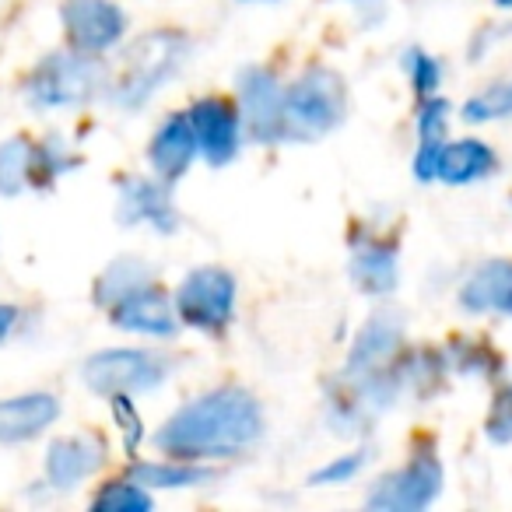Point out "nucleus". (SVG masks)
<instances>
[{"label": "nucleus", "instance_id": "nucleus-22", "mask_svg": "<svg viewBox=\"0 0 512 512\" xmlns=\"http://www.w3.org/2000/svg\"><path fill=\"white\" fill-rule=\"evenodd\" d=\"M214 477H218V470L207 463L172 460V456L155 463H134V481L144 488H200Z\"/></svg>", "mask_w": 512, "mask_h": 512}, {"label": "nucleus", "instance_id": "nucleus-5", "mask_svg": "<svg viewBox=\"0 0 512 512\" xmlns=\"http://www.w3.org/2000/svg\"><path fill=\"white\" fill-rule=\"evenodd\" d=\"M442 460L435 456V446H414L411 460L404 467L383 474L365 495L369 509H383V512H421L442 495Z\"/></svg>", "mask_w": 512, "mask_h": 512}, {"label": "nucleus", "instance_id": "nucleus-25", "mask_svg": "<svg viewBox=\"0 0 512 512\" xmlns=\"http://www.w3.org/2000/svg\"><path fill=\"white\" fill-rule=\"evenodd\" d=\"M400 67H404V74H407V81H411L418 102L439 95V88H442V64H439V57H432V53L421 50V46H407V50L400 53Z\"/></svg>", "mask_w": 512, "mask_h": 512}, {"label": "nucleus", "instance_id": "nucleus-24", "mask_svg": "<svg viewBox=\"0 0 512 512\" xmlns=\"http://www.w3.org/2000/svg\"><path fill=\"white\" fill-rule=\"evenodd\" d=\"M460 116L467 123H498L512 116V78H498L474 92L460 106Z\"/></svg>", "mask_w": 512, "mask_h": 512}, {"label": "nucleus", "instance_id": "nucleus-28", "mask_svg": "<svg viewBox=\"0 0 512 512\" xmlns=\"http://www.w3.org/2000/svg\"><path fill=\"white\" fill-rule=\"evenodd\" d=\"M369 453H372L369 446H358V449H351V453L337 456V460H330L327 467L313 470V474H309V484H348L351 477H358L365 470Z\"/></svg>", "mask_w": 512, "mask_h": 512}, {"label": "nucleus", "instance_id": "nucleus-14", "mask_svg": "<svg viewBox=\"0 0 512 512\" xmlns=\"http://www.w3.org/2000/svg\"><path fill=\"white\" fill-rule=\"evenodd\" d=\"M116 218L123 225H151L158 235H172L179 228V211L172 204L169 183L162 179H127L120 186V211Z\"/></svg>", "mask_w": 512, "mask_h": 512}, {"label": "nucleus", "instance_id": "nucleus-13", "mask_svg": "<svg viewBox=\"0 0 512 512\" xmlns=\"http://www.w3.org/2000/svg\"><path fill=\"white\" fill-rule=\"evenodd\" d=\"M113 323L127 334H141V337H172L179 330V316L172 306L169 295L158 288V281L134 288L130 295H123L120 302L109 306Z\"/></svg>", "mask_w": 512, "mask_h": 512}, {"label": "nucleus", "instance_id": "nucleus-31", "mask_svg": "<svg viewBox=\"0 0 512 512\" xmlns=\"http://www.w3.org/2000/svg\"><path fill=\"white\" fill-rule=\"evenodd\" d=\"M348 4L355 8V15L365 18V25L379 22V18H383V11H386V0H348Z\"/></svg>", "mask_w": 512, "mask_h": 512}, {"label": "nucleus", "instance_id": "nucleus-29", "mask_svg": "<svg viewBox=\"0 0 512 512\" xmlns=\"http://www.w3.org/2000/svg\"><path fill=\"white\" fill-rule=\"evenodd\" d=\"M484 435L498 446H509L512 442V383H502L491 400V411L484 418Z\"/></svg>", "mask_w": 512, "mask_h": 512}, {"label": "nucleus", "instance_id": "nucleus-20", "mask_svg": "<svg viewBox=\"0 0 512 512\" xmlns=\"http://www.w3.org/2000/svg\"><path fill=\"white\" fill-rule=\"evenodd\" d=\"M449 362V372L456 376H474V379H498L505 372V358L495 351V344L484 337H453L442 348Z\"/></svg>", "mask_w": 512, "mask_h": 512}, {"label": "nucleus", "instance_id": "nucleus-10", "mask_svg": "<svg viewBox=\"0 0 512 512\" xmlns=\"http://www.w3.org/2000/svg\"><path fill=\"white\" fill-rule=\"evenodd\" d=\"M106 85V71L95 53H60L46 60L36 78V99L46 106H71V102L92 99Z\"/></svg>", "mask_w": 512, "mask_h": 512}, {"label": "nucleus", "instance_id": "nucleus-4", "mask_svg": "<svg viewBox=\"0 0 512 512\" xmlns=\"http://www.w3.org/2000/svg\"><path fill=\"white\" fill-rule=\"evenodd\" d=\"M235 292H239V285L225 267H193L179 281L172 306H176L179 323L207 337H221L235 320Z\"/></svg>", "mask_w": 512, "mask_h": 512}, {"label": "nucleus", "instance_id": "nucleus-2", "mask_svg": "<svg viewBox=\"0 0 512 512\" xmlns=\"http://www.w3.org/2000/svg\"><path fill=\"white\" fill-rule=\"evenodd\" d=\"M348 81L313 64L285 85V144H316L348 120Z\"/></svg>", "mask_w": 512, "mask_h": 512}, {"label": "nucleus", "instance_id": "nucleus-19", "mask_svg": "<svg viewBox=\"0 0 512 512\" xmlns=\"http://www.w3.org/2000/svg\"><path fill=\"white\" fill-rule=\"evenodd\" d=\"M57 400L36 393V397H18L0 404V439H29L39 435L53 418H57Z\"/></svg>", "mask_w": 512, "mask_h": 512}, {"label": "nucleus", "instance_id": "nucleus-15", "mask_svg": "<svg viewBox=\"0 0 512 512\" xmlns=\"http://www.w3.org/2000/svg\"><path fill=\"white\" fill-rule=\"evenodd\" d=\"M197 137H193V127H190V116L186 113H172L165 116V123L155 130L148 144V162L155 169V176L162 183L176 186L179 179L190 172V165L197 162Z\"/></svg>", "mask_w": 512, "mask_h": 512}, {"label": "nucleus", "instance_id": "nucleus-30", "mask_svg": "<svg viewBox=\"0 0 512 512\" xmlns=\"http://www.w3.org/2000/svg\"><path fill=\"white\" fill-rule=\"evenodd\" d=\"M109 400H113V414H116V421H120V432H123V439H127V449L134 453V449L141 446V439H144L141 414H137L134 400H130L127 393H120V397H109Z\"/></svg>", "mask_w": 512, "mask_h": 512}, {"label": "nucleus", "instance_id": "nucleus-16", "mask_svg": "<svg viewBox=\"0 0 512 512\" xmlns=\"http://www.w3.org/2000/svg\"><path fill=\"white\" fill-rule=\"evenodd\" d=\"M460 309L470 316H512V260L495 256L474 267L460 288Z\"/></svg>", "mask_w": 512, "mask_h": 512}, {"label": "nucleus", "instance_id": "nucleus-18", "mask_svg": "<svg viewBox=\"0 0 512 512\" xmlns=\"http://www.w3.org/2000/svg\"><path fill=\"white\" fill-rule=\"evenodd\" d=\"M106 446L99 439H60L50 449V481L57 488H74L102 467Z\"/></svg>", "mask_w": 512, "mask_h": 512}, {"label": "nucleus", "instance_id": "nucleus-26", "mask_svg": "<svg viewBox=\"0 0 512 512\" xmlns=\"http://www.w3.org/2000/svg\"><path fill=\"white\" fill-rule=\"evenodd\" d=\"M95 509L106 512H144L151 509V491L137 481H113L95 498Z\"/></svg>", "mask_w": 512, "mask_h": 512}, {"label": "nucleus", "instance_id": "nucleus-3", "mask_svg": "<svg viewBox=\"0 0 512 512\" xmlns=\"http://www.w3.org/2000/svg\"><path fill=\"white\" fill-rule=\"evenodd\" d=\"M186 57H190V39L183 32H148V36H141L123 60L113 99L127 109L144 106L165 81H172L183 71Z\"/></svg>", "mask_w": 512, "mask_h": 512}, {"label": "nucleus", "instance_id": "nucleus-27", "mask_svg": "<svg viewBox=\"0 0 512 512\" xmlns=\"http://www.w3.org/2000/svg\"><path fill=\"white\" fill-rule=\"evenodd\" d=\"M449 116H453V106L442 95H432V99L418 102V141H449Z\"/></svg>", "mask_w": 512, "mask_h": 512}, {"label": "nucleus", "instance_id": "nucleus-9", "mask_svg": "<svg viewBox=\"0 0 512 512\" xmlns=\"http://www.w3.org/2000/svg\"><path fill=\"white\" fill-rule=\"evenodd\" d=\"M407 348V323L397 309H379L355 334V344L344 362V376H369V372L393 369Z\"/></svg>", "mask_w": 512, "mask_h": 512}, {"label": "nucleus", "instance_id": "nucleus-11", "mask_svg": "<svg viewBox=\"0 0 512 512\" xmlns=\"http://www.w3.org/2000/svg\"><path fill=\"white\" fill-rule=\"evenodd\" d=\"M348 274L358 292L390 295L400 281V242L379 232H351V264Z\"/></svg>", "mask_w": 512, "mask_h": 512}, {"label": "nucleus", "instance_id": "nucleus-8", "mask_svg": "<svg viewBox=\"0 0 512 512\" xmlns=\"http://www.w3.org/2000/svg\"><path fill=\"white\" fill-rule=\"evenodd\" d=\"M190 127L193 137H197V151L207 165L221 169V165H232L242 151V116L239 106L221 95H207V99H197L190 109Z\"/></svg>", "mask_w": 512, "mask_h": 512}, {"label": "nucleus", "instance_id": "nucleus-1", "mask_svg": "<svg viewBox=\"0 0 512 512\" xmlns=\"http://www.w3.org/2000/svg\"><path fill=\"white\" fill-rule=\"evenodd\" d=\"M267 432L260 400L242 386H214L193 397L155 432V449L172 460L214 463L249 453Z\"/></svg>", "mask_w": 512, "mask_h": 512}, {"label": "nucleus", "instance_id": "nucleus-6", "mask_svg": "<svg viewBox=\"0 0 512 512\" xmlns=\"http://www.w3.org/2000/svg\"><path fill=\"white\" fill-rule=\"evenodd\" d=\"M235 106L249 141L278 148L285 144V81L264 64H249L235 74Z\"/></svg>", "mask_w": 512, "mask_h": 512}, {"label": "nucleus", "instance_id": "nucleus-33", "mask_svg": "<svg viewBox=\"0 0 512 512\" xmlns=\"http://www.w3.org/2000/svg\"><path fill=\"white\" fill-rule=\"evenodd\" d=\"M246 4H256V0H246ZM264 4H271V0H264Z\"/></svg>", "mask_w": 512, "mask_h": 512}, {"label": "nucleus", "instance_id": "nucleus-21", "mask_svg": "<svg viewBox=\"0 0 512 512\" xmlns=\"http://www.w3.org/2000/svg\"><path fill=\"white\" fill-rule=\"evenodd\" d=\"M449 376V362L442 351L432 348H414L400 355V379H404V393H414L418 400H428L442 390Z\"/></svg>", "mask_w": 512, "mask_h": 512}, {"label": "nucleus", "instance_id": "nucleus-7", "mask_svg": "<svg viewBox=\"0 0 512 512\" xmlns=\"http://www.w3.org/2000/svg\"><path fill=\"white\" fill-rule=\"evenodd\" d=\"M172 358L165 351L151 348H120V351H102V355L88 358L85 365V383L102 397H137V393H151L169 379Z\"/></svg>", "mask_w": 512, "mask_h": 512}, {"label": "nucleus", "instance_id": "nucleus-12", "mask_svg": "<svg viewBox=\"0 0 512 512\" xmlns=\"http://www.w3.org/2000/svg\"><path fill=\"white\" fill-rule=\"evenodd\" d=\"M64 25L74 50L81 53H106L127 32V15L113 0H67Z\"/></svg>", "mask_w": 512, "mask_h": 512}, {"label": "nucleus", "instance_id": "nucleus-32", "mask_svg": "<svg viewBox=\"0 0 512 512\" xmlns=\"http://www.w3.org/2000/svg\"><path fill=\"white\" fill-rule=\"evenodd\" d=\"M495 4H498L502 11H512V0H495Z\"/></svg>", "mask_w": 512, "mask_h": 512}, {"label": "nucleus", "instance_id": "nucleus-23", "mask_svg": "<svg viewBox=\"0 0 512 512\" xmlns=\"http://www.w3.org/2000/svg\"><path fill=\"white\" fill-rule=\"evenodd\" d=\"M148 281H155V271H151L148 264H141L137 256H120V260H116V264L99 278V292H95V299L109 309L113 302H120L123 295H130L134 288L148 285Z\"/></svg>", "mask_w": 512, "mask_h": 512}, {"label": "nucleus", "instance_id": "nucleus-17", "mask_svg": "<svg viewBox=\"0 0 512 512\" xmlns=\"http://www.w3.org/2000/svg\"><path fill=\"white\" fill-rule=\"evenodd\" d=\"M498 172V155L488 141L477 137H460V141L442 144L439 165H435V179L446 186H470L491 179Z\"/></svg>", "mask_w": 512, "mask_h": 512}]
</instances>
